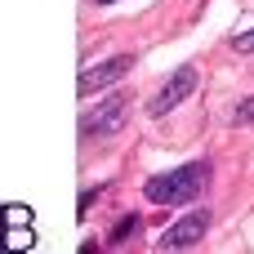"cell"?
I'll use <instances>...</instances> for the list:
<instances>
[{
    "label": "cell",
    "instance_id": "cell-1",
    "mask_svg": "<svg viewBox=\"0 0 254 254\" xmlns=\"http://www.w3.org/2000/svg\"><path fill=\"white\" fill-rule=\"evenodd\" d=\"M214 183V165L210 161H188V165H174L156 179H147L143 196L152 205H192L205 196V188Z\"/></svg>",
    "mask_w": 254,
    "mask_h": 254
},
{
    "label": "cell",
    "instance_id": "cell-2",
    "mask_svg": "<svg viewBox=\"0 0 254 254\" xmlns=\"http://www.w3.org/2000/svg\"><path fill=\"white\" fill-rule=\"evenodd\" d=\"M125 112H129V98L125 94H112V98H103L98 107H89L85 116H80V143H103V138H112L121 125H125Z\"/></svg>",
    "mask_w": 254,
    "mask_h": 254
},
{
    "label": "cell",
    "instance_id": "cell-3",
    "mask_svg": "<svg viewBox=\"0 0 254 254\" xmlns=\"http://www.w3.org/2000/svg\"><path fill=\"white\" fill-rule=\"evenodd\" d=\"M196 80H201V71H196L192 63H183L179 71H170V76H165V85L152 94V103H147V116H152V121H161V116H170L174 107H183V103L196 94Z\"/></svg>",
    "mask_w": 254,
    "mask_h": 254
},
{
    "label": "cell",
    "instance_id": "cell-4",
    "mask_svg": "<svg viewBox=\"0 0 254 254\" xmlns=\"http://www.w3.org/2000/svg\"><path fill=\"white\" fill-rule=\"evenodd\" d=\"M210 223H214V214L210 210H192V214H183L179 223H170L165 232H161V250H192V246H201L205 241V232H210Z\"/></svg>",
    "mask_w": 254,
    "mask_h": 254
},
{
    "label": "cell",
    "instance_id": "cell-5",
    "mask_svg": "<svg viewBox=\"0 0 254 254\" xmlns=\"http://www.w3.org/2000/svg\"><path fill=\"white\" fill-rule=\"evenodd\" d=\"M129 67H134V58H129V54H116V58H107V63H94V67H85V71H80L76 94H80V98L103 94V89H107V85H116V80H121Z\"/></svg>",
    "mask_w": 254,
    "mask_h": 254
},
{
    "label": "cell",
    "instance_id": "cell-6",
    "mask_svg": "<svg viewBox=\"0 0 254 254\" xmlns=\"http://www.w3.org/2000/svg\"><path fill=\"white\" fill-rule=\"evenodd\" d=\"M138 228H143V219H138V214H125V219L116 223V232L107 237V246H121V241H129V237H134Z\"/></svg>",
    "mask_w": 254,
    "mask_h": 254
},
{
    "label": "cell",
    "instance_id": "cell-7",
    "mask_svg": "<svg viewBox=\"0 0 254 254\" xmlns=\"http://www.w3.org/2000/svg\"><path fill=\"white\" fill-rule=\"evenodd\" d=\"M250 121H254V98H241L232 107V125H250Z\"/></svg>",
    "mask_w": 254,
    "mask_h": 254
},
{
    "label": "cell",
    "instance_id": "cell-8",
    "mask_svg": "<svg viewBox=\"0 0 254 254\" xmlns=\"http://www.w3.org/2000/svg\"><path fill=\"white\" fill-rule=\"evenodd\" d=\"M232 49H237V54H254V27L241 31V36H232Z\"/></svg>",
    "mask_w": 254,
    "mask_h": 254
},
{
    "label": "cell",
    "instance_id": "cell-9",
    "mask_svg": "<svg viewBox=\"0 0 254 254\" xmlns=\"http://www.w3.org/2000/svg\"><path fill=\"white\" fill-rule=\"evenodd\" d=\"M94 4H98V9H107V4H121V0H94Z\"/></svg>",
    "mask_w": 254,
    "mask_h": 254
}]
</instances>
